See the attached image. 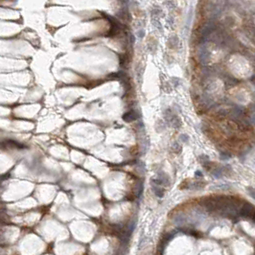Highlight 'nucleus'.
Instances as JSON below:
<instances>
[{
    "label": "nucleus",
    "mask_w": 255,
    "mask_h": 255,
    "mask_svg": "<svg viewBox=\"0 0 255 255\" xmlns=\"http://www.w3.org/2000/svg\"><path fill=\"white\" fill-rule=\"evenodd\" d=\"M164 119L171 127H175V129H179L181 126L180 118L178 115H175L171 109H168L164 111Z\"/></svg>",
    "instance_id": "obj_1"
},
{
    "label": "nucleus",
    "mask_w": 255,
    "mask_h": 255,
    "mask_svg": "<svg viewBox=\"0 0 255 255\" xmlns=\"http://www.w3.org/2000/svg\"><path fill=\"white\" fill-rule=\"evenodd\" d=\"M198 57H199V60L201 63V64H207L209 63L211 55H210V51L206 48V46L201 45L200 47L199 52H198Z\"/></svg>",
    "instance_id": "obj_2"
},
{
    "label": "nucleus",
    "mask_w": 255,
    "mask_h": 255,
    "mask_svg": "<svg viewBox=\"0 0 255 255\" xmlns=\"http://www.w3.org/2000/svg\"><path fill=\"white\" fill-rule=\"evenodd\" d=\"M254 212H255V207L253 206V205H251L249 203H244L243 206H241L239 215L243 216V217L251 218Z\"/></svg>",
    "instance_id": "obj_3"
},
{
    "label": "nucleus",
    "mask_w": 255,
    "mask_h": 255,
    "mask_svg": "<svg viewBox=\"0 0 255 255\" xmlns=\"http://www.w3.org/2000/svg\"><path fill=\"white\" fill-rule=\"evenodd\" d=\"M244 113H246V110L243 106H235L232 109V116L235 120L237 121H242L243 117L244 116Z\"/></svg>",
    "instance_id": "obj_4"
},
{
    "label": "nucleus",
    "mask_w": 255,
    "mask_h": 255,
    "mask_svg": "<svg viewBox=\"0 0 255 255\" xmlns=\"http://www.w3.org/2000/svg\"><path fill=\"white\" fill-rule=\"evenodd\" d=\"M214 30H215V25L213 23H208V24L204 25L202 27V29H201V35L205 38L206 37L210 36Z\"/></svg>",
    "instance_id": "obj_5"
},
{
    "label": "nucleus",
    "mask_w": 255,
    "mask_h": 255,
    "mask_svg": "<svg viewBox=\"0 0 255 255\" xmlns=\"http://www.w3.org/2000/svg\"><path fill=\"white\" fill-rule=\"evenodd\" d=\"M123 119L124 121L130 123V122H132L134 120L137 119V114L134 110H131V111H127L126 112L124 115H123Z\"/></svg>",
    "instance_id": "obj_6"
},
{
    "label": "nucleus",
    "mask_w": 255,
    "mask_h": 255,
    "mask_svg": "<svg viewBox=\"0 0 255 255\" xmlns=\"http://www.w3.org/2000/svg\"><path fill=\"white\" fill-rule=\"evenodd\" d=\"M152 188H153V191L155 194V196H158V198H162L164 196V190L160 185H156V184L152 183Z\"/></svg>",
    "instance_id": "obj_7"
},
{
    "label": "nucleus",
    "mask_w": 255,
    "mask_h": 255,
    "mask_svg": "<svg viewBox=\"0 0 255 255\" xmlns=\"http://www.w3.org/2000/svg\"><path fill=\"white\" fill-rule=\"evenodd\" d=\"M162 15V10H161V8H159V7H153V11H152V16H153V18H158V16H160Z\"/></svg>",
    "instance_id": "obj_8"
},
{
    "label": "nucleus",
    "mask_w": 255,
    "mask_h": 255,
    "mask_svg": "<svg viewBox=\"0 0 255 255\" xmlns=\"http://www.w3.org/2000/svg\"><path fill=\"white\" fill-rule=\"evenodd\" d=\"M192 16H193V10H192V8H191V9L189 10V12H188L187 19H186V25H187V29H188V28H189V26L191 25Z\"/></svg>",
    "instance_id": "obj_9"
},
{
    "label": "nucleus",
    "mask_w": 255,
    "mask_h": 255,
    "mask_svg": "<svg viewBox=\"0 0 255 255\" xmlns=\"http://www.w3.org/2000/svg\"><path fill=\"white\" fill-rule=\"evenodd\" d=\"M169 41H170V46L172 45L173 48H175L176 45L179 44V40H178V37H176L175 36L172 37L170 38V40H169Z\"/></svg>",
    "instance_id": "obj_10"
},
{
    "label": "nucleus",
    "mask_w": 255,
    "mask_h": 255,
    "mask_svg": "<svg viewBox=\"0 0 255 255\" xmlns=\"http://www.w3.org/2000/svg\"><path fill=\"white\" fill-rule=\"evenodd\" d=\"M153 24L155 28H158L160 32L162 31V26H161V23L158 20V18H153Z\"/></svg>",
    "instance_id": "obj_11"
},
{
    "label": "nucleus",
    "mask_w": 255,
    "mask_h": 255,
    "mask_svg": "<svg viewBox=\"0 0 255 255\" xmlns=\"http://www.w3.org/2000/svg\"><path fill=\"white\" fill-rule=\"evenodd\" d=\"M249 123L250 124V125H252V126H255V110L249 114Z\"/></svg>",
    "instance_id": "obj_12"
},
{
    "label": "nucleus",
    "mask_w": 255,
    "mask_h": 255,
    "mask_svg": "<svg viewBox=\"0 0 255 255\" xmlns=\"http://www.w3.org/2000/svg\"><path fill=\"white\" fill-rule=\"evenodd\" d=\"M179 83H180V80L179 79V78H176V77H172L171 78V84L176 87V86H179Z\"/></svg>",
    "instance_id": "obj_13"
},
{
    "label": "nucleus",
    "mask_w": 255,
    "mask_h": 255,
    "mask_svg": "<svg viewBox=\"0 0 255 255\" xmlns=\"http://www.w3.org/2000/svg\"><path fill=\"white\" fill-rule=\"evenodd\" d=\"M172 150H173L175 153H178L179 152L181 151V147H180V145H179V143H174L173 146H172Z\"/></svg>",
    "instance_id": "obj_14"
},
{
    "label": "nucleus",
    "mask_w": 255,
    "mask_h": 255,
    "mask_svg": "<svg viewBox=\"0 0 255 255\" xmlns=\"http://www.w3.org/2000/svg\"><path fill=\"white\" fill-rule=\"evenodd\" d=\"M136 36H137V37L138 38H140V40H142V38L145 37V30L144 29H139L138 31H137V33H136Z\"/></svg>",
    "instance_id": "obj_15"
},
{
    "label": "nucleus",
    "mask_w": 255,
    "mask_h": 255,
    "mask_svg": "<svg viewBox=\"0 0 255 255\" xmlns=\"http://www.w3.org/2000/svg\"><path fill=\"white\" fill-rule=\"evenodd\" d=\"M179 140H181L183 143H187L189 141V137L187 134H180L179 135Z\"/></svg>",
    "instance_id": "obj_16"
},
{
    "label": "nucleus",
    "mask_w": 255,
    "mask_h": 255,
    "mask_svg": "<svg viewBox=\"0 0 255 255\" xmlns=\"http://www.w3.org/2000/svg\"><path fill=\"white\" fill-rule=\"evenodd\" d=\"M247 190L249 191V195H250V197H252V198L255 200V188H253V187H249Z\"/></svg>",
    "instance_id": "obj_17"
},
{
    "label": "nucleus",
    "mask_w": 255,
    "mask_h": 255,
    "mask_svg": "<svg viewBox=\"0 0 255 255\" xmlns=\"http://www.w3.org/2000/svg\"><path fill=\"white\" fill-rule=\"evenodd\" d=\"M251 218H252V220H253V222L255 223V212L253 213V215H252V217H251Z\"/></svg>",
    "instance_id": "obj_18"
}]
</instances>
